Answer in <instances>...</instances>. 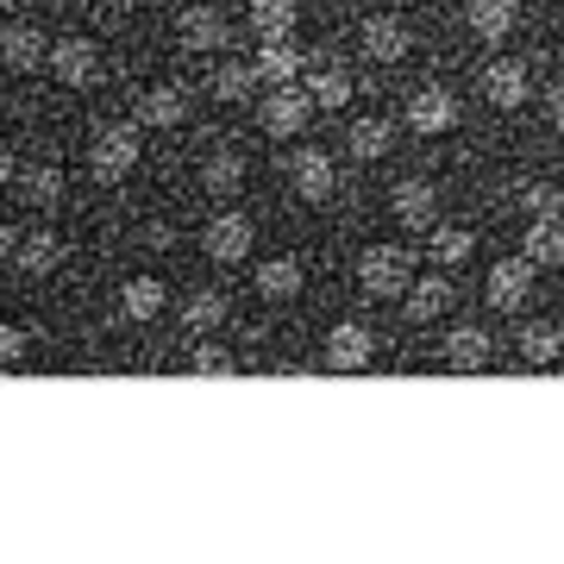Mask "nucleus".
<instances>
[{
  "instance_id": "3",
  "label": "nucleus",
  "mask_w": 564,
  "mask_h": 564,
  "mask_svg": "<svg viewBox=\"0 0 564 564\" xmlns=\"http://www.w3.org/2000/svg\"><path fill=\"white\" fill-rule=\"evenodd\" d=\"M44 69H51V82H63V88H95V82H101V44L95 39L44 44Z\"/></svg>"
},
{
  "instance_id": "23",
  "label": "nucleus",
  "mask_w": 564,
  "mask_h": 564,
  "mask_svg": "<svg viewBox=\"0 0 564 564\" xmlns=\"http://www.w3.org/2000/svg\"><path fill=\"white\" fill-rule=\"evenodd\" d=\"M302 88H307V101L326 107V113H339V107L358 95V82H351V69H345V63H326V69H314Z\"/></svg>"
},
{
  "instance_id": "29",
  "label": "nucleus",
  "mask_w": 564,
  "mask_h": 564,
  "mask_svg": "<svg viewBox=\"0 0 564 564\" xmlns=\"http://www.w3.org/2000/svg\"><path fill=\"white\" fill-rule=\"evenodd\" d=\"M345 144H351V158H364V163H370V158H389V144H395V126L370 113V120H358L351 132H345Z\"/></svg>"
},
{
  "instance_id": "34",
  "label": "nucleus",
  "mask_w": 564,
  "mask_h": 564,
  "mask_svg": "<svg viewBox=\"0 0 564 564\" xmlns=\"http://www.w3.org/2000/svg\"><path fill=\"white\" fill-rule=\"evenodd\" d=\"M188 370H195V377H239V358H232V351H226V345H195V358H188Z\"/></svg>"
},
{
  "instance_id": "10",
  "label": "nucleus",
  "mask_w": 564,
  "mask_h": 564,
  "mask_svg": "<svg viewBox=\"0 0 564 564\" xmlns=\"http://www.w3.org/2000/svg\"><path fill=\"white\" fill-rule=\"evenodd\" d=\"M176 39H182V51H226L232 25H226L220 7L195 0V7H182V13H176Z\"/></svg>"
},
{
  "instance_id": "9",
  "label": "nucleus",
  "mask_w": 564,
  "mask_h": 564,
  "mask_svg": "<svg viewBox=\"0 0 564 564\" xmlns=\"http://www.w3.org/2000/svg\"><path fill=\"white\" fill-rule=\"evenodd\" d=\"M251 239H258V226L245 220V214H232V207H226V214H214V220L202 226V251L214 263H239L245 251H251Z\"/></svg>"
},
{
  "instance_id": "27",
  "label": "nucleus",
  "mask_w": 564,
  "mask_h": 564,
  "mask_svg": "<svg viewBox=\"0 0 564 564\" xmlns=\"http://www.w3.org/2000/svg\"><path fill=\"white\" fill-rule=\"evenodd\" d=\"M295 13H302L295 0H251V7H245V20H251L258 39H289V32H295Z\"/></svg>"
},
{
  "instance_id": "12",
  "label": "nucleus",
  "mask_w": 564,
  "mask_h": 564,
  "mask_svg": "<svg viewBox=\"0 0 564 564\" xmlns=\"http://www.w3.org/2000/svg\"><path fill=\"white\" fill-rule=\"evenodd\" d=\"M389 207H395V220L414 226V232H426V226L440 220V188L426 176H402L395 182V195H389Z\"/></svg>"
},
{
  "instance_id": "31",
  "label": "nucleus",
  "mask_w": 564,
  "mask_h": 564,
  "mask_svg": "<svg viewBox=\"0 0 564 564\" xmlns=\"http://www.w3.org/2000/svg\"><path fill=\"white\" fill-rule=\"evenodd\" d=\"M207 88H214V101L239 107V101H251V88H258V69H251V63H220Z\"/></svg>"
},
{
  "instance_id": "35",
  "label": "nucleus",
  "mask_w": 564,
  "mask_h": 564,
  "mask_svg": "<svg viewBox=\"0 0 564 564\" xmlns=\"http://www.w3.org/2000/svg\"><path fill=\"white\" fill-rule=\"evenodd\" d=\"M25 345H32V326H0V364L25 358Z\"/></svg>"
},
{
  "instance_id": "8",
  "label": "nucleus",
  "mask_w": 564,
  "mask_h": 564,
  "mask_svg": "<svg viewBox=\"0 0 564 564\" xmlns=\"http://www.w3.org/2000/svg\"><path fill=\"white\" fill-rule=\"evenodd\" d=\"M358 44H364V57L370 63H402L408 51H414V32H408L402 13H370L364 32H358Z\"/></svg>"
},
{
  "instance_id": "16",
  "label": "nucleus",
  "mask_w": 564,
  "mask_h": 564,
  "mask_svg": "<svg viewBox=\"0 0 564 564\" xmlns=\"http://www.w3.org/2000/svg\"><path fill=\"white\" fill-rule=\"evenodd\" d=\"M395 302L408 307V321L426 326V321H440L445 307H452V282L445 276H408V289L395 295Z\"/></svg>"
},
{
  "instance_id": "6",
  "label": "nucleus",
  "mask_w": 564,
  "mask_h": 564,
  "mask_svg": "<svg viewBox=\"0 0 564 564\" xmlns=\"http://www.w3.org/2000/svg\"><path fill=\"white\" fill-rule=\"evenodd\" d=\"M377 364V333L370 326H358V321H339L333 333H326V370H370Z\"/></svg>"
},
{
  "instance_id": "4",
  "label": "nucleus",
  "mask_w": 564,
  "mask_h": 564,
  "mask_svg": "<svg viewBox=\"0 0 564 564\" xmlns=\"http://www.w3.org/2000/svg\"><path fill=\"white\" fill-rule=\"evenodd\" d=\"M408 126H414L421 139L452 132V126H458V95H452V88H440V82L414 88V95H408Z\"/></svg>"
},
{
  "instance_id": "33",
  "label": "nucleus",
  "mask_w": 564,
  "mask_h": 564,
  "mask_svg": "<svg viewBox=\"0 0 564 564\" xmlns=\"http://www.w3.org/2000/svg\"><path fill=\"white\" fill-rule=\"evenodd\" d=\"M521 207H527V220H564V188L558 182H527Z\"/></svg>"
},
{
  "instance_id": "22",
  "label": "nucleus",
  "mask_w": 564,
  "mask_h": 564,
  "mask_svg": "<svg viewBox=\"0 0 564 564\" xmlns=\"http://www.w3.org/2000/svg\"><path fill=\"white\" fill-rule=\"evenodd\" d=\"M521 258L533 263V270H558L564 263V220H527Z\"/></svg>"
},
{
  "instance_id": "11",
  "label": "nucleus",
  "mask_w": 564,
  "mask_h": 564,
  "mask_svg": "<svg viewBox=\"0 0 564 564\" xmlns=\"http://www.w3.org/2000/svg\"><path fill=\"white\" fill-rule=\"evenodd\" d=\"M289 182H295V195H302V202H333L339 170H333V158H326V151H314V144H307V151H295V158H289Z\"/></svg>"
},
{
  "instance_id": "21",
  "label": "nucleus",
  "mask_w": 564,
  "mask_h": 564,
  "mask_svg": "<svg viewBox=\"0 0 564 564\" xmlns=\"http://www.w3.org/2000/svg\"><path fill=\"white\" fill-rule=\"evenodd\" d=\"M489 358H496L489 326H452V339H445V364L452 370H484Z\"/></svg>"
},
{
  "instance_id": "17",
  "label": "nucleus",
  "mask_w": 564,
  "mask_h": 564,
  "mask_svg": "<svg viewBox=\"0 0 564 564\" xmlns=\"http://www.w3.org/2000/svg\"><path fill=\"white\" fill-rule=\"evenodd\" d=\"M484 289H489V307H521L527 289H533V263L527 258H496Z\"/></svg>"
},
{
  "instance_id": "13",
  "label": "nucleus",
  "mask_w": 564,
  "mask_h": 564,
  "mask_svg": "<svg viewBox=\"0 0 564 564\" xmlns=\"http://www.w3.org/2000/svg\"><path fill=\"white\" fill-rule=\"evenodd\" d=\"M139 126H151V132H176V126H188V95H182L176 82L144 88L139 95Z\"/></svg>"
},
{
  "instance_id": "36",
  "label": "nucleus",
  "mask_w": 564,
  "mask_h": 564,
  "mask_svg": "<svg viewBox=\"0 0 564 564\" xmlns=\"http://www.w3.org/2000/svg\"><path fill=\"white\" fill-rule=\"evenodd\" d=\"M545 120H552V126H558V132H564V82H558V88H552V95H545Z\"/></svg>"
},
{
  "instance_id": "7",
  "label": "nucleus",
  "mask_w": 564,
  "mask_h": 564,
  "mask_svg": "<svg viewBox=\"0 0 564 564\" xmlns=\"http://www.w3.org/2000/svg\"><path fill=\"white\" fill-rule=\"evenodd\" d=\"M307 120H314L307 88H295V82H276V88H270V101H263V132H270V139H295Z\"/></svg>"
},
{
  "instance_id": "5",
  "label": "nucleus",
  "mask_w": 564,
  "mask_h": 564,
  "mask_svg": "<svg viewBox=\"0 0 564 564\" xmlns=\"http://www.w3.org/2000/svg\"><path fill=\"white\" fill-rule=\"evenodd\" d=\"M527 95H533V69H527L521 57H496V63H484V101H489V107L514 113V107H527Z\"/></svg>"
},
{
  "instance_id": "14",
  "label": "nucleus",
  "mask_w": 564,
  "mask_h": 564,
  "mask_svg": "<svg viewBox=\"0 0 564 564\" xmlns=\"http://www.w3.org/2000/svg\"><path fill=\"white\" fill-rule=\"evenodd\" d=\"M464 25L484 44H502L508 32L521 25V0H470V7H464Z\"/></svg>"
},
{
  "instance_id": "40",
  "label": "nucleus",
  "mask_w": 564,
  "mask_h": 564,
  "mask_svg": "<svg viewBox=\"0 0 564 564\" xmlns=\"http://www.w3.org/2000/svg\"><path fill=\"white\" fill-rule=\"evenodd\" d=\"M321 7H333V0H321Z\"/></svg>"
},
{
  "instance_id": "19",
  "label": "nucleus",
  "mask_w": 564,
  "mask_h": 564,
  "mask_svg": "<svg viewBox=\"0 0 564 564\" xmlns=\"http://www.w3.org/2000/svg\"><path fill=\"white\" fill-rule=\"evenodd\" d=\"M251 69H258V82H270V88H276V82H295V76H302L307 57H302V44H295V39H263Z\"/></svg>"
},
{
  "instance_id": "2",
  "label": "nucleus",
  "mask_w": 564,
  "mask_h": 564,
  "mask_svg": "<svg viewBox=\"0 0 564 564\" xmlns=\"http://www.w3.org/2000/svg\"><path fill=\"white\" fill-rule=\"evenodd\" d=\"M144 126H101L95 132V144H88V170L101 182H126L132 170H139V158H144V139H139Z\"/></svg>"
},
{
  "instance_id": "15",
  "label": "nucleus",
  "mask_w": 564,
  "mask_h": 564,
  "mask_svg": "<svg viewBox=\"0 0 564 564\" xmlns=\"http://www.w3.org/2000/svg\"><path fill=\"white\" fill-rule=\"evenodd\" d=\"M57 263H63V239L51 226H32V232L13 245V270H20V276H51Z\"/></svg>"
},
{
  "instance_id": "38",
  "label": "nucleus",
  "mask_w": 564,
  "mask_h": 564,
  "mask_svg": "<svg viewBox=\"0 0 564 564\" xmlns=\"http://www.w3.org/2000/svg\"><path fill=\"white\" fill-rule=\"evenodd\" d=\"M0 182H13V151L0 144Z\"/></svg>"
},
{
  "instance_id": "28",
  "label": "nucleus",
  "mask_w": 564,
  "mask_h": 564,
  "mask_svg": "<svg viewBox=\"0 0 564 564\" xmlns=\"http://www.w3.org/2000/svg\"><path fill=\"white\" fill-rule=\"evenodd\" d=\"M521 358L527 364H558L564 358V326L558 321H527L521 326Z\"/></svg>"
},
{
  "instance_id": "25",
  "label": "nucleus",
  "mask_w": 564,
  "mask_h": 564,
  "mask_svg": "<svg viewBox=\"0 0 564 564\" xmlns=\"http://www.w3.org/2000/svg\"><path fill=\"white\" fill-rule=\"evenodd\" d=\"M426 251H433L440 270H458V263H470V251H477V232H470V226H440V220H433Z\"/></svg>"
},
{
  "instance_id": "32",
  "label": "nucleus",
  "mask_w": 564,
  "mask_h": 564,
  "mask_svg": "<svg viewBox=\"0 0 564 564\" xmlns=\"http://www.w3.org/2000/svg\"><path fill=\"white\" fill-rule=\"evenodd\" d=\"M182 326H195V333L226 326V295H220V289H195V295L182 302Z\"/></svg>"
},
{
  "instance_id": "39",
  "label": "nucleus",
  "mask_w": 564,
  "mask_h": 564,
  "mask_svg": "<svg viewBox=\"0 0 564 564\" xmlns=\"http://www.w3.org/2000/svg\"><path fill=\"white\" fill-rule=\"evenodd\" d=\"M7 13H13V0H0V20H7Z\"/></svg>"
},
{
  "instance_id": "20",
  "label": "nucleus",
  "mask_w": 564,
  "mask_h": 564,
  "mask_svg": "<svg viewBox=\"0 0 564 564\" xmlns=\"http://www.w3.org/2000/svg\"><path fill=\"white\" fill-rule=\"evenodd\" d=\"M251 282H258L263 302H295L307 276H302V263H295V258H263L258 270H251Z\"/></svg>"
},
{
  "instance_id": "1",
  "label": "nucleus",
  "mask_w": 564,
  "mask_h": 564,
  "mask_svg": "<svg viewBox=\"0 0 564 564\" xmlns=\"http://www.w3.org/2000/svg\"><path fill=\"white\" fill-rule=\"evenodd\" d=\"M408 276H414V251L408 245H370L358 258V289L370 302H395L408 289Z\"/></svg>"
},
{
  "instance_id": "18",
  "label": "nucleus",
  "mask_w": 564,
  "mask_h": 564,
  "mask_svg": "<svg viewBox=\"0 0 564 564\" xmlns=\"http://www.w3.org/2000/svg\"><path fill=\"white\" fill-rule=\"evenodd\" d=\"M170 307V289H163V276H126V289H120V314L132 326H151Z\"/></svg>"
},
{
  "instance_id": "26",
  "label": "nucleus",
  "mask_w": 564,
  "mask_h": 564,
  "mask_svg": "<svg viewBox=\"0 0 564 564\" xmlns=\"http://www.w3.org/2000/svg\"><path fill=\"white\" fill-rule=\"evenodd\" d=\"M202 188L214 195V202L239 195V188H245V158H239V151H214V158L202 163Z\"/></svg>"
},
{
  "instance_id": "30",
  "label": "nucleus",
  "mask_w": 564,
  "mask_h": 564,
  "mask_svg": "<svg viewBox=\"0 0 564 564\" xmlns=\"http://www.w3.org/2000/svg\"><path fill=\"white\" fill-rule=\"evenodd\" d=\"M63 188H69V182H63L57 163H32V170L20 176V195H25L32 207H57V202H63Z\"/></svg>"
},
{
  "instance_id": "24",
  "label": "nucleus",
  "mask_w": 564,
  "mask_h": 564,
  "mask_svg": "<svg viewBox=\"0 0 564 564\" xmlns=\"http://www.w3.org/2000/svg\"><path fill=\"white\" fill-rule=\"evenodd\" d=\"M0 57L13 63L20 76L44 69V32H39V25H0Z\"/></svg>"
},
{
  "instance_id": "37",
  "label": "nucleus",
  "mask_w": 564,
  "mask_h": 564,
  "mask_svg": "<svg viewBox=\"0 0 564 564\" xmlns=\"http://www.w3.org/2000/svg\"><path fill=\"white\" fill-rule=\"evenodd\" d=\"M13 245H20V232H13V226H0V270L13 263Z\"/></svg>"
}]
</instances>
